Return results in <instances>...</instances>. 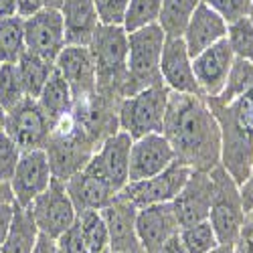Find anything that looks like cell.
<instances>
[{"label":"cell","mask_w":253,"mask_h":253,"mask_svg":"<svg viewBox=\"0 0 253 253\" xmlns=\"http://www.w3.org/2000/svg\"><path fill=\"white\" fill-rule=\"evenodd\" d=\"M27 97L16 63H0V105L8 112Z\"/></svg>","instance_id":"obj_30"},{"label":"cell","mask_w":253,"mask_h":253,"mask_svg":"<svg viewBox=\"0 0 253 253\" xmlns=\"http://www.w3.org/2000/svg\"><path fill=\"white\" fill-rule=\"evenodd\" d=\"M89 51L95 61L97 71V85H114V83H124L128 77V31L122 25H101L95 29Z\"/></svg>","instance_id":"obj_5"},{"label":"cell","mask_w":253,"mask_h":253,"mask_svg":"<svg viewBox=\"0 0 253 253\" xmlns=\"http://www.w3.org/2000/svg\"><path fill=\"white\" fill-rule=\"evenodd\" d=\"M233 61L235 53L231 49L227 37L193 57V73L205 97H217L221 93Z\"/></svg>","instance_id":"obj_15"},{"label":"cell","mask_w":253,"mask_h":253,"mask_svg":"<svg viewBox=\"0 0 253 253\" xmlns=\"http://www.w3.org/2000/svg\"><path fill=\"white\" fill-rule=\"evenodd\" d=\"M4 122H6V110L0 105V132L4 130Z\"/></svg>","instance_id":"obj_43"},{"label":"cell","mask_w":253,"mask_h":253,"mask_svg":"<svg viewBox=\"0 0 253 253\" xmlns=\"http://www.w3.org/2000/svg\"><path fill=\"white\" fill-rule=\"evenodd\" d=\"M249 89H253V63L235 57L231 71L227 75L225 87L217 97H207V101L213 105H227L233 99L241 97L243 93H247Z\"/></svg>","instance_id":"obj_25"},{"label":"cell","mask_w":253,"mask_h":253,"mask_svg":"<svg viewBox=\"0 0 253 253\" xmlns=\"http://www.w3.org/2000/svg\"><path fill=\"white\" fill-rule=\"evenodd\" d=\"M136 237L146 253L158 251L168 239L174 237L180 225L174 215L172 203H156L148 207H140L136 211Z\"/></svg>","instance_id":"obj_16"},{"label":"cell","mask_w":253,"mask_h":253,"mask_svg":"<svg viewBox=\"0 0 253 253\" xmlns=\"http://www.w3.org/2000/svg\"><path fill=\"white\" fill-rule=\"evenodd\" d=\"M77 223H79V227L83 231V237H85V241L89 245V251L110 245L108 225H105V221H103V217H101V213L97 209L77 211Z\"/></svg>","instance_id":"obj_29"},{"label":"cell","mask_w":253,"mask_h":253,"mask_svg":"<svg viewBox=\"0 0 253 253\" xmlns=\"http://www.w3.org/2000/svg\"><path fill=\"white\" fill-rule=\"evenodd\" d=\"M225 37H227V20L205 2L197 6L182 33V41L191 57H197L199 53L219 43Z\"/></svg>","instance_id":"obj_18"},{"label":"cell","mask_w":253,"mask_h":253,"mask_svg":"<svg viewBox=\"0 0 253 253\" xmlns=\"http://www.w3.org/2000/svg\"><path fill=\"white\" fill-rule=\"evenodd\" d=\"M160 8H162V0H130L122 27L128 33H132L146 25H154L158 23Z\"/></svg>","instance_id":"obj_31"},{"label":"cell","mask_w":253,"mask_h":253,"mask_svg":"<svg viewBox=\"0 0 253 253\" xmlns=\"http://www.w3.org/2000/svg\"><path fill=\"white\" fill-rule=\"evenodd\" d=\"M101 25H122L130 0H93Z\"/></svg>","instance_id":"obj_34"},{"label":"cell","mask_w":253,"mask_h":253,"mask_svg":"<svg viewBox=\"0 0 253 253\" xmlns=\"http://www.w3.org/2000/svg\"><path fill=\"white\" fill-rule=\"evenodd\" d=\"M89 253H114V251H112V247L108 245V247H101V249H93V251H89Z\"/></svg>","instance_id":"obj_44"},{"label":"cell","mask_w":253,"mask_h":253,"mask_svg":"<svg viewBox=\"0 0 253 253\" xmlns=\"http://www.w3.org/2000/svg\"><path fill=\"white\" fill-rule=\"evenodd\" d=\"M174 160H176L174 148L162 132L140 136L132 142V148H130L128 182L156 176L166 166H170Z\"/></svg>","instance_id":"obj_12"},{"label":"cell","mask_w":253,"mask_h":253,"mask_svg":"<svg viewBox=\"0 0 253 253\" xmlns=\"http://www.w3.org/2000/svg\"><path fill=\"white\" fill-rule=\"evenodd\" d=\"M158 71L162 83L170 91L203 95L193 73V57L188 55L182 37H166Z\"/></svg>","instance_id":"obj_14"},{"label":"cell","mask_w":253,"mask_h":253,"mask_svg":"<svg viewBox=\"0 0 253 253\" xmlns=\"http://www.w3.org/2000/svg\"><path fill=\"white\" fill-rule=\"evenodd\" d=\"M12 215H14V201H0V247H2L8 227L12 223Z\"/></svg>","instance_id":"obj_37"},{"label":"cell","mask_w":253,"mask_h":253,"mask_svg":"<svg viewBox=\"0 0 253 253\" xmlns=\"http://www.w3.org/2000/svg\"><path fill=\"white\" fill-rule=\"evenodd\" d=\"M114 253H146V249H144L140 243H136V245H130V247L118 249V251H114Z\"/></svg>","instance_id":"obj_41"},{"label":"cell","mask_w":253,"mask_h":253,"mask_svg":"<svg viewBox=\"0 0 253 253\" xmlns=\"http://www.w3.org/2000/svg\"><path fill=\"white\" fill-rule=\"evenodd\" d=\"M33 253H59V251H57V241L51 239L49 235L41 233L39 239H37V245H35Z\"/></svg>","instance_id":"obj_38"},{"label":"cell","mask_w":253,"mask_h":253,"mask_svg":"<svg viewBox=\"0 0 253 253\" xmlns=\"http://www.w3.org/2000/svg\"><path fill=\"white\" fill-rule=\"evenodd\" d=\"M0 191H10V186H8L6 182H0ZM0 201H8V199H2V197H0Z\"/></svg>","instance_id":"obj_46"},{"label":"cell","mask_w":253,"mask_h":253,"mask_svg":"<svg viewBox=\"0 0 253 253\" xmlns=\"http://www.w3.org/2000/svg\"><path fill=\"white\" fill-rule=\"evenodd\" d=\"M154 253H186L184 251V247H182V243H180V239H178V233L174 235V237H170L168 239L158 251H154Z\"/></svg>","instance_id":"obj_39"},{"label":"cell","mask_w":253,"mask_h":253,"mask_svg":"<svg viewBox=\"0 0 253 253\" xmlns=\"http://www.w3.org/2000/svg\"><path fill=\"white\" fill-rule=\"evenodd\" d=\"M53 180V168L47 148L23 150L16 162L14 174L8 182L12 201L20 207H29L41 193L47 191Z\"/></svg>","instance_id":"obj_10"},{"label":"cell","mask_w":253,"mask_h":253,"mask_svg":"<svg viewBox=\"0 0 253 253\" xmlns=\"http://www.w3.org/2000/svg\"><path fill=\"white\" fill-rule=\"evenodd\" d=\"M67 193L75 205L77 211H85V209H103L105 205H110L114 197L118 195L114 188H110L105 182L97 180L95 176L87 174L83 168H79L77 172H73L67 180Z\"/></svg>","instance_id":"obj_21"},{"label":"cell","mask_w":253,"mask_h":253,"mask_svg":"<svg viewBox=\"0 0 253 253\" xmlns=\"http://www.w3.org/2000/svg\"><path fill=\"white\" fill-rule=\"evenodd\" d=\"M25 51V18L20 14L0 18V63H16Z\"/></svg>","instance_id":"obj_26"},{"label":"cell","mask_w":253,"mask_h":253,"mask_svg":"<svg viewBox=\"0 0 253 253\" xmlns=\"http://www.w3.org/2000/svg\"><path fill=\"white\" fill-rule=\"evenodd\" d=\"M211 195H213V180L205 170H193L180 193L172 201L174 215L180 227H188L209 219L211 213Z\"/></svg>","instance_id":"obj_17"},{"label":"cell","mask_w":253,"mask_h":253,"mask_svg":"<svg viewBox=\"0 0 253 253\" xmlns=\"http://www.w3.org/2000/svg\"><path fill=\"white\" fill-rule=\"evenodd\" d=\"M18 14V0H0V18Z\"/></svg>","instance_id":"obj_40"},{"label":"cell","mask_w":253,"mask_h":253,"mask_svg":"<svg viewBox=\"0 0 253 253\" xmlns=\"http://www.w3.org/2000/svg\"><path fill=\"white\" fill-rule=\"evenodd\" d=\"M166 43V33L158 23L146 25L128 33V77L124 83V97L132 95L160 79V57Z\"/></svg>","instance_id":"obj_2"},{"label":"cell","mask_w":253,"mask_h":253,"mask_svg":"<svg viewBox=\"0 0 253 253\" xmlns=\"http://www.w3.org/2000/svg\"><path fill=\"white\" fill-rule=\"evenodd\" d=\"M4 132L16 142L20 150L47 148L49 138L53 134V122L43 112L37 99L25 97L6 112Z\"/></svg>","instance_id":"obj_8"},{"label":"cell","mask_w":253,"mask_h":253,"mask_svg":"<svg viewBox=\"0 0 253 253\" xmlns=\"http://www.w3.org/2000/svg\"><path fill=\"white\" fill-rule=\"evenodd\" d=\"M178 239L186 253H211L219 245L217 233L213 225L209 223V219L188 227H180Z\"/></svg>","instance_id":"obj_28"},{"label":"cell","mask_w":253,"mask_h":253,"mask_svg":"<svg viewBox=\"0 0 253 253\" xmlns=\"http://www.w3.org/2000/svg\"><path fill=\"white\" fill-rule=\"evenodd\" d=\"M31 215L43 235L57 239L75 223L77 209L67 193L65 180L53 176L45 193H41L29 207Z\"/></svg>","instance_id":"obj_7"},{"label":"cell","mask_w":253,"mask_h":253,"mask_svg":"<svg viewBox=\"0 0 253 253\" xmlns=\"http://www.w3.org/2000/svg\"><path fill=\"white\" fill-rule=\"evenodd\" d=\"M41 231L27 207L14 203V215L0 253H33Z\"/></svg>","instance_id":"obj_23"},{"label":"cell","mask_w":253,"mask_h":253,"mask_svg":"<svg viewBox=\"0 0 253 253\" xmlns=\"http://www.w3.org/2000/svg\"><path fill=\"white\" fill-rule=\"evenodd\" d=\"M47 4H49L51 8H59V4H61V0H47Z\"/></svg>","instance_id":"obj_47"},{"label":"cell","mask_w":253,"mask_h":253,"mask_svg":"<svg viewBox=\"0 0 253 253\" xmlns=\"http://www.w3.org/2000/svg\"><path fill=\"white\" fill-rule=\"evenodd\" d=\"M209 174L211 180H213L209 223L213 225L219 243L235 245L245 223L241 188L221 164L211 168Z\"/></svg>","instance_id":"obj_4"},{"label":"cell","mask_w":253,"mask_h":253,"mask_svg":"<svg viewBox=\"0 0 253 253\" xmlns=\"http://www.w3.org/2000/svg\"><path fill=\"white\" fill-rule=\"evenodd\" d=\"M191 172H193L191 166H186L180 160H174L156 176L128 182L120 191V195L126 197L138 209L156 203H172L174 197L180 193V188L184 186V182L188 180V176H191Z\"/></svg>","instance_id":"obj_9"},{"label":"cell","mask_w":253,"mask_h":253,"mask_svg":"<svg viewBox=\"0 0 253 253\" xmlns=\"http://www.w3.org/2000/svg\"><path fill=\"white\" fill-rule=\"evenodd\" d=\"M27 51L53 61L65 47V27L59 8H43L25 18Z\"/></svg>","instance_id":"obj_11"},{"label":"cell","mask_w":253,"mask_h":253,"mask_svg":"<svg viewBox=\"0 0 253 253\" xmlns=\"http://www.w3.org/2000/svg\"><path fill=\"white\" fill-rule=\"evenodd\" d=\"M136 211L138 207H134L126 197H122L120 193L114 197V201L110 205H105L103 209H99V213L108 225L110 231V245L112 251L124 249L140 243L136 237Z\"/></svg>","instance_id":"obj_20"},{"label":"cell","mask_w":253,"mask_h":253,"mask_svg":"<svg viewBox=\"0 0 253 253\" xmlns=\"http://www.w3.org/2000/svg\"><path fill=\"white\" fill-rule=\"evenodd\" d=\"M227 41L235 57L253 63V25L247 16H241L227 25Z\"/></svg>","instance_id":"obj_32"},{"label":"cell","mask_w":253,"mask_h":253,"mask_svg":"<svg viewBox=\"0 0 253 253\" xmlns=\"http://www.w3.org/2000/svg\"><path fill=\"white\" fill-rule=\"evenodd\" d=\"M203 0H162L158 25L166 37H182L188 20Z\"/></svg>","instance_id":"obj_27"},{"label":"cell","mask_w":253,"mask_h":253,"mask_svg":"<svg viewBox=\"0 0 253 253\" xmlns=\"http://www.w3.org/2000/svg\"><path fill=\"white\" fill-rule=\"evenodd\" d=\"M132 142V136L122 130L110 134L81 168L97 180L105 182L110 188H114L116 193H120L128 184Z\"/></svg>","instance_id":"obj_6"},{"label":"cell","mask_w":253,"mask_h":253,"mask_svg":"<svg viewBox=\"0 0 253 253\" xmlns=\"http://www.w3.org/2000/svg\"><path fill=\"white\" fill-rule=\"evenodd\" d=\"M20 152L23 150L16 146V142L4 130L0 132V182H10Z\"/></svg>","instance_id":"obj_33"},{"label":"cell","mask_w":253,"mask_h":253,"mask_svg":"<svg viewBox=\"0 0 253 253\" xmlns=\"http://www.w3.org/2000/svg\"><path fill=\"white\" fill-rule=\"evenodd\" d=\"M57 251L59 253H89V245L83 237V231L75 219V223L57 239Z\"/></svg>","instance_id":"obj_35"},{"label":"cell","mask_w":253,"mask_h":253,"mask_svg":"<svg viewBox=\"0 0 253 253\" xmlns=\"http://www.w3.org/2000/svg\"><path fill=\"white\" fill-rule=\"evenodd\" d=\"M59 12L65 27V45L87 47L95 29L99 27L93 0H61Z\"/></svg>","instance_id":"obj_19"},{"label":"cell","mask_w":253,"mask_h":253,"mask_svg":"<svg viewBox=\"0 0 253 253\" xmlns=\"http://www.w3.org/2000/svg\"><path fill=\"white\" fill-rule=\"evenodd\" d=\"M168 97L170 89L162 81L126 95L118 110V130L130 134L132 140L152 132H162Z\"/></svg>","instance_id":"obj_3"},{"label":"cell","mask_w":253,"mask_h":253,"mask_svg":"<svg viewBox=\"0 0 253 253\" xmlns=\"http://www.w3.org/2000/svg\"><path fill=\"white\" fill-rule=\"evenodd\" d=\"M16 67H18V75H20V81H23L27 97L37 99L41 89L45 87L49 75L53 73L55 63L39 57V55L31 53V51H25L23 57L16 61Z\"/></svg>","instance_id":"obj_24"},{"label":"cell","mask_w":253,"mask_h":253,"mask_svg":"<svg viewBox=\"0 0 253 253\" xmlns=\"http://www.w3.org/2000/svg\"><path fill=\"white\" fill-rule=\"evenodd\" d=\"M211 253H235V245H225V243H219Z\"/></svg>","instance_id":"obj_42"},{"label":"cell","mask_w":253,"mask_h":253,"mask_svg":"<svg viewBox=\"0 0 253 253\" xmlns=\"http://www.w3.org/2000/svg\"><path fill=\"white\" fill-rule=\"evenodd\" d=\"M37 101H39L41 108H43V112L51 118L53 126L59 120L67 118L75 108V97H73L69 83L57 69H53V73L49 75L45 87L41 89Z\"/></svg>","instance_id":"obj_22"},{"label":"cell","mask_w":253,"mask_h":253,"mask_svg":"<svg viewBox=\"0 0 253 253\" xmlns=\"http://www.w3.org/2000/svg\"><path fill=\"white\" fill-rule=\"evenodd\" d=\"M162 134L174 148L176 160L193 170L209 172L221 164V128L205 95L170 91Z\"/></svg>","instance_id":"obj_1"},{"label":"cell","mask_w":253,"mask_h":253,"mask_svg":"<svg viewBox=\"0 0 253 253\" xmlns=\"http://www.w3.org/2000/svg\"><path fill=\"white\" fill-rule=\"evenodd\" d=\"M203 2L209 4L213 10H217L229 25V23H233V20H237L241 16H247L251 0H203Z\"/></svg>","instance_id":"obj_36"},{"label":"cell","mask_w":253,"mask_h":253,"mask_svg":"<svg viewBox=\"0 0 253 253\" xmlns=\"http://www.w3.org/2000/svg\"><path fill=\"white\" fill-rule=\"evenodd\" d=\"M247 18L251 20V25H253V0L249 2V10H247Z\"/></svg>","instance_id":"obj_45"},{"label":"cell","mask_w":253,"mask_h":253,"mask_svg":"<svg viewBox=\"0 0 253 253\" xmlns=\"http://www.w3.org/2000/svg\"><path fill=\"white\" fill-rule=\"evenodd\" d=\"M55 69L69 83L75 101H83L97 91V71L89 47L65 45L55 59Z\"/></svg>","instance_id":"obj_13"}]
</instances>
